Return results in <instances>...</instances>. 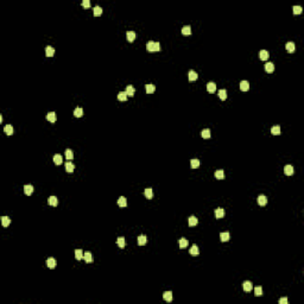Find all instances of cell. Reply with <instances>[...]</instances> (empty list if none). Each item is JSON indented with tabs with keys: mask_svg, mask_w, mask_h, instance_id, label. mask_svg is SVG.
Listing matches in <instances>:
<instances>
[{
	"mask_svg": "<svg viewBox=\"0 0 304 304\" xmlns=\"http://www.w3.org/2000/svg\"><path fill=\"white\" fill-rule=\"evenodd\" d=\"M197 77H198V75H197L196 71L190 70V71L188 73V79H189V81H196Z\"/></svg>",
	"mask_w": 304,
	"mask_h": 304,
	"instance_id": "9",
	"label": "cell"
},
{
	"mask_svg": "<svg viewBox=\"0 0 304 304\" xmlns=\"http://www.w3.org/2000/svg\"><path fill=\"white\" fill-rule=\"evenodd\" d=\"M101 14H102V9L100 6H95V7H94V16H95V17H100Z\"/></svg>",
	"mask_w": 304,
	"mask_h": 304,
	"instance_id": "42",
	"label": "cell"
},
{
	"mask_svg": "<svg viewBox=\"0 0 304 304\" xmlns=\"http://www.w3.org/2000/svg\"><path fill=\"white\" fill-rule=\"evenodd\" d=\"M271 133L273 135H279L280 134V126H273L271 128Z\"/></svg>",
	"mask_w": 304,
	"mask_h": 304,
	"instance_id": "36",
	"label": "cell"
},
{
	"mask_svg": "<svg viewBox=\"0 0 304 304\" xmlns=\"http://www.w3.org/2000/svg\"><path fill=\"white\" fill-rule=\"evenodd\" d=\"M207 90H208L209 93H215L216 85H215L214 82H208V83H207Z\"/></svg>",
	"mask_w": 304,
	"mask_h": 304,
	"instance_id": "8",
	"label": "cell"
},
{
	"mask_svg": "<svg viewBox=\"0 0 304 304\" xmlns=\"http://www.w3.org/2000/svg\"><path fill=\"white\" fill-rule=\"evenodd\" d=\"M118 100H119V101H126V100H127L126 92H120V93L118 94Z\"/></svg>",
	"mask_w": 304,
	"mask_h": 304,
	"instance_id": "34",
	"label": "cell"
},
{
	"mask_svg": "<svg viewBox=\"0 0 304 304\" xmlns=\"http://www.w3.org/2000/svg\"><path fill=\"white\" fill-rule=\"evenodd\" d=\"M146 241H147V239L145 235H139L138 237V245L139 246H144L146 244Z\"/></svg>",
	"mask_w": 304,
	"mask_h": 304,
	"instance_id": "30",
	"label": "cell"
},
{
	"mask_svg": "<svg viewBox=\"0 0 304 304\" xmlns=\"http://www.w3.org/2000/svg\"><path fill=\"white\" fill-rule=\"evenodd\" d=\"M74 115H75L76 118H81V116L83 115V109H82L81 107L75 108V110H74Z\"/></svg>",
	"mask_w": 304,
	"mask_h": 304,
	"instance_id": "29",
	"label": "cell"
},
{
	"mask_svg": "<svg viewBox=\"0 0 304 304\" xmlns=\"http://www.w3.org/2000/svg\"><path fill=\"white\" fill-rule=\"evenodd\" d=\"M223 215H225V210H223L222 208L215 209V216H216V219H222Z\"/></svg>",
	"mask_w": 304,
	"mask_h": 304,
	"instance_id": "15",
	"label": "cell"
},
{
	"mask_svg": "<svg viewBox=\"0 0 304 304\" xmlns=\"http://www.w3.org/2000/svg\"><path fill=\"white\" fill-rule=\"evenodd\" d=\"M265 70H266V73H273L274 71V65H273V63L271 62H267L266 64H265Z\"/></svg>",
	"mask_w": 304,
	"mask_h": 304,
	"instance_id": "17",
	"label": "cell"
},
{
	"mask_svg": "<svg viewBox=\"0 0 304 304\" xmlns=\"http://www.w3.org/2000/svg\"><path fill=\"white\" fill-rule=\"evenodd\" d=\"M24 192H25L26 195H31L32 192H33V186L32 185H30V184H26L25 186H24Z\"/></svg>",
	"mask_w": 304,
	"mask_h": 304,
	"instance_id": "25",
	"label": "cell"
},
{
	"mask_svg": "<svg viewBox=\"0 0 304 304\" xmlns=\"http://www.w3.org/2000/svg\"><path fill=\"white\" fill-rule=\"evenodd\" d=\"M178 245H179V247L182 248V250H184V248H186L188 247V245H189V242H188V240L186 239H179L178 240Z\"/></svg>",
	"mask_w": 304,
	"mask_h": 304,
	"instance_id": "16",
	"label": "cell"
},
{
	"mask_svg": "<svg viewBox=\"0 0 304 304\" xmlns=\"http://www.w3.org/2000/svg\"><path fill=\"white\" fill-rule=\"evenodd\" d=\"M163 298H164V301H166V302H172V292L171 291H165V292L163 293Z\"/></svg>",
	"mask_w": 304,
	"mask_h": 304,
	"instance_id": "10",
	"label": "cell"
},
{
	"mask_svg": "<svg viewBox=\"0 0 304 304\" xmlns=\"http://www.w3.org/2000/svg\"><path fill=\"white\" fill-rule=\"evenodd\" d=\"M215 177H216L217 179H222V178L225 177L223 170H216V171H215Z\"/></svg>",
	"mask_w": 304,
	"mask_h": 304,
	"instance_id": "44",
	"label": "cell"
},
{
	"mask_svg": "<svg viewBox=\"0 0 304 304\" xmlns=\"http://www.w3.org/2000/svg\"><path fill=\"white\" fill-rule=\"evenodd\" d=\"M118 204L121 207V208H125V207L127 206V200H126V197H124V196L119 197V200H118Z\"/></svg>",
	"mask_w": 304,
	"mask_h": 304,
	"instance_id": "18",
	"label": "cell"
},
{
	"mask_svg": "<svg viewBox=\"0 0 304 304\" xmlns=\"http://www.w3.org/2000/svg\"><path fill=\"white\" fill-rule=\"evenodd\" d=\"M266 203H267V197L265 196V195H260V196L258 197V204L264 207V206H266Z\"/></svg>",
	"mask_w": 304,
	"mask_h": 304,
	"instance_id": "2",
	"label": "cell"
},
{
	"mask_svg": "<svg viewBox=\"0 0 304 304\" xmlns=\"http://www.w3.org/2000/svg\"><path fill=\"white\" fill-rule=\"evenodd\" d=\"M63 162V158L61 155H55L54 156V163L56 164V165H61Z\"/></svg>",
	"mask_w": 304,
	"mask_h": 304,
	"instance_id": "27",
	"label": "cell"
},
{
	"mask_svg": "<svg viewBox=\"0 0 304 304\" xmlns=\"http://www.w3.org/2000/svg\"><path fill=\"white\" fill-rule=\"evenodd\" d=\"M45 264H46V266H48L49 268H55L56 267V260H55L54 258H49V259H46Z\"/></svg>",
	"mask_w": 304,
	"mask_h": 304,
	"instance_id": "3",
	"label": "cell"
},
{
	"mask_svg": "<svg viewBox=\"0 0 304 304\" xmlns=\"http://www.w3.org/2000/svg\"><path fill=\"white\" fill-rule=\"evenodd\" d=\"M201 135H202V138H204V139H208V138H210V130H208V128H206V130H203L202 131V133H201Z\"/></svg>",
	"mask_w": 304,
	"mask_h": 304,
	"instance_id": "39",
	"label": "cell"
},
{
	"mask_svg": "<svg viewBox=\"0 0 304 304\" xmlns=\"http://www.w3.org/2000/svg\"><path fill=\"white\" fill-rule=\"evenodd\" d=\"M285 48H286L287 52H295L296 45H295V43H293V42H287L286 45H285Z\"/></svg>",
	"mask_w": 304,
	"mask_h": 304,
	"instance_id": "4",
	"label": "cell"
},
{
	"mask_svg": "<svg viewBox=\"0 0 304 304\" xmlns=\"http://www.w3.org/2000/svg\"><path fill=\"white\" fill-rule=\"evenodd\" d=\"M83 259L86 260V262H92V261H93L92 253H90V252H86V253L83 254Z\"/></svg>",
	"mask_w": 304,
	"mask_h": 304,
	"instance_id": "35",
	"label": "cell"
},
{
	"mask_svg": "<svg viewBox=\"0 0 304 304\" xmlns=\"http://www.w3.org/2000/svg\"><path fill=\"white\" fill-rule=\"evenodd\" d=\"M135 93V88L133 86H127L126 87V94L127 96H133Z\"/></svg>",
	"mask_w": 304,
	"mask_h": 304,
	"instance_id": "21",
	"label": "cell"
},
{
	"mask_svg": "<svg viewBox=\"0 0 304 304\" xmlns=\"http://www.w3.org/2000/svg\"><path fill=\"white\" fill-rule=\"evenodd\" d=\"M182 34H184V36L191 34V27H190V26H184V27L182 29Z\"/></svg>",
	"mask_w": 304,
	"mask_h": 304,
	"instance_id": "37",
	"label": "cell"
},
{
	"mask_svg": "<svg viewBox=\"0 0 304 304\" xmlns=\"http://www.w3.org/2000/svg\"><path fill=\"white\" fill-rule=\"evenodd\" d=\"M45 118H46V120H48V121H50V122H55V121H56V113H55V112L48 113Z\"/></svg>",
	"mask_w": 304,
	"mask_h": 304,
	"instance_id": "11",
	"label": "cell"
},
{
	"mask_svg": "<svg viewBox=\"0 0 304 304\" xmlns=\"http://www.w3.org/2000/svg\"><path fill=\"white\" fill-rule=\"evenodd\" d=\"M144 195H145V197H146V198L151 200L152 197H153V190H152L151 188L145 189V191H144Z\"/></svg>",
	"mask_w": 304,
	"mask_h": 304,
	"instance_id": "23",
	"label": "cell"
},
{
	"mask_svg": "<svg viewBox=\"0 0 304 304\" xmlns=\"http://www.w3.org/2000/svg\"><path fill=\"white\" fill-rule=\"evenodd\" d=\"M48 203L50 204V206H52V207H56L57 204H58V200H57L56 196H50L48 198Z\"/></svg>",
	"mask_w": 304,
	"mask_h": 304,
	"instance_id": "7",
	"label": "cell"
},
{
	"mask_svg": "<svg viewBox=\"0 0 304 304\" xmlns=\"http://www.w3.org/2000/svg\"><path fill=\"white\" fill-rule=\"evenodd\" d=\"M126 37H127V40H128V42H134V39H135V32L134 31H127Z\"/></svg>",
	"mask_w": 304,
	"mask_h": 304,
	"instance_id": "19",
	"label": "cell"
},
{
	"mask_svg": "<svg viewBox=\"0 0 304 304\" xmlns=\"http://www.w3.org/2000/svg\"><path fill=\"white\" fill-rule=\"evenodd\" d=\"M83 252H82V250H76L75 251V258L76 260H81L82 258H83Z\"/></svg>",
	"mask_w": 304,
	"mask_h": 304,
	"instance_id": "38",
	"label": "cell"
},
{
	"mask_svg": "<svg viewBox=\"0 0 304 304\" xmlns=\"http://www.w3.org/2000/svg\"><path fill=\"white\" fill-rule=\"evenodd\" d=\"M240 89H241L242 92H247V90L250 89V83H248V81L240 82Z\"/></svg>",
	"mask_w": 304,
	"mask_h": 304,
	"instance_id": "12",
	"label": "cell"
},
{
	"mask_svg": "<svg viewBox=\"0 0 304 304\" xmlns=\"http://www.w3.org/2000/svg\"><path fill=\"white\" fill-rule=\"evenodd\" d=\"M188 222H189V226H190V227H194V226H196L197 223H198V220L195 216H190L188 220Z\"/></svg>",
	"mask_w": 304,
	"mask_h": 304,
	"instance_id": "28",
	"label": "cell"
},
{
	"mask_svg": "<svg viewBox=\"0 0 304 304\" xmlns=\"http://www.w3.org/2000/svg\"><path fill=\"white\" fill-rule=\"evenodd\" d=\"M279 303L280 304H287V298L286 297H283V298L279 299Z\"/></svg>",
	"mask_w": 304,
	"mask_h": 304,
	"instance_id": "48",
	"label": "cell"
},
{
	"mask_svg": "<svg viewBox=\"0 0 304 304\" xmlns=\"http://www.w3.org/2000/svg\"><path fill=\"white\" fill-rule=\"evenodd\" d=\"M116 244H118L119 248H125V246H126V242H125V239L122 237H119L118 240H116Z\"/></svg>",
	"mask_w": 304,
	"mask_h": 304,
	"instance_id": "26",
	"label": "cell"
},
{
	"mask_svg": "<svg viewBox=\"0 0 304 304\" xmlns=\"http://www.w3.org/2000/svg\"><path fill=\"white\" fill-rule=\"evenodd\" d=\"M220 239H221V241H228V240L231 239V235H229V233L228 232H223V233L220 234Z\"/></svg>",
	"mask_w": 304,
	"mask_h": 304,
	"instance_id": "24",
	"label": "cell"
},
{
	"mask_svg": "<svg viewBox=\"0 0 304 304\" xmlns=\"http://www.w3.org/2000/svg\"><path fill=\"white\" fill-rule=\"evenodd\" d=\"M155 90H156V86H153V85H146V93L147 94L155 93Z\"/></svg>",
	"mask_w": 304,
	"mask_h": 304,
	"instance_id": "43",
	"label": "cell"
},
{
	"mask_svg": "<svg viewBox=\"0 0 304 304\" xmlns=\"http://www.w3.org/2000/svg\"><path fill=\"white\" fill-rule=\"evenodd\" d=\"M259 57H260V59H262V61H266V59L270 57V54H268V51H266V50H261L259 52Z\"/></svg>",
	"mask_w": 304,
	"mask_h": 304,
	"instance_id": "20",
	"label": "cell"
},
{
	"mask_svg": "<svg viewBox=\"0 0 304 304\" xmlns=\"http://www.w3.org/2000/svg\"><path fill=\"white\" fill-rule=\"evenodd\" d=\"M10 223H11V219L9 216L1 217V225H3V227H7V226H10Z\"/></svg>",
	"mask_w": 304,
	"mask_h": 304,
	"instance_id": "22",
	"label": "cell"
},
{
	"mask_svg": "<svg viewBox=\"0 0 304 304\" xmlns=\"http://www.w3.org/2000/svg\"><path fill=\"white\" fill-rule=\"evenodd\" d=\"M74 170H75V165L73 163H70V162H67L65 163V171L71 174V172H74Z\"/></svg>",
	"mask_w": 304,
	"mask_h": 304,
	"instance_id": "14",
	"label": "cell"
},
{
	"mask_svg": "<svg viewBox=\"0 0 304 304\" xmlns=\"http://www.w3.org/2000/svg\"><path fill=\"white\" fill-rule=\"evenodd\" d=\"M189 253L191 254V255H197V254L200 253V251H198V247H197L196 245H192L191 248H190V251H189Z\"/></svg>",
	"mask_w": 304,
	"mask_h": 304,
	"instance_id": "32",
	"label": "cell"
},
{
	"mask_svg": "<svg viewBox=\"0 0 304 304\" xmlns=\"http://www.w3.org/2000/svg\"><path fill=\"white\" fill-rule=\"evenodd\" d=\"M146 49L147 51H150V52H153V51H161V44L158 42H149L146 44Z\"/></svg>",
	"mask_w": 304,
	"mask_h": 304,
	"instance_id": "1",
	"label": "cell"
},
{
	"mask_svg": "<svg viewBox=\"0 0 304 304\" xmlns=\"http://www.w3.org/2000/svg\"><path fill=\"white\" fill-rule=\"evenodd\" d=\"M242 287H244V290L246 291V292H250L252 289H253V285H252V283L251 282H244V284H242Z\"/></svg>",
	"mask_w": 304,
	"mask_h": 304,
	"instance_id": "13",
	"label": "cell"
},
{
	"mask_svg": "<svg viewBox=\"0 0 304 304\" xmlns=\"http://www.w3.org/2000/svg\"><path fill=\"white\" fill-rule=\"evenodd\" d=\"M293 166L292 165H285L284 166V174L286 175V176H291V175H293Z\"/></svg>",
	"mask_w": 304,
	"mask_h": 304,
	"instance_id": "6",
	"label": "cell"
},
{
	"mask_svg": "<svg viewBox=\"0 0 304 304\" xmlns=\"http://www.w3.org/2000/svg\"><path fill=\"white\" fill-rule=\"evenodd\" d=\"M219 98L221 99V100H226V99H227V92H226V89L219 90Z\"/></svg>",
	"mask_w": 304,
	"mask_h": 304,
	"instance_id": "40",
	"label": "cell"
},
{
	"mask_svg": "<svg viewBox=\"0 0 304 304\" xmlns=\"http://www.w3.org/2000/svg\"><path fill=\"white\" fill-rule=\"evenodd\" d=\"M4 131H5V133L7 135H12V134H13V127H12L11 125H6V126L4 127Z\"/></svg>",
	"mask_w": 304,
	"mask_h": 304,
	"instance_id": "31",
	"label": "cell"
},
{
	"mask_svg": "<svg viewBox=\"0 0 304 304\" xmlns=\"http://www.w3.org/2000/svg\"><path fill=\"white\" fill-rule=\"evenodd\" d=\"M190 164H191L192 169H196V168H198V166L201 165V162L198 161V159H191V161H190Z\"/></svg>",
	"mask_w": 304,
	"mask_h": 304,
	"instance_id": "41",
	"label": "cell"
},
{
	"mask_svg": "<svg viewBox=\"0 0 304 304\" xmlns=\"http://www.w3.org/2000/svg\"><path fill=\"white\" fill-rule=\"evenodd\" d=\"M82 6H83L85 9H88V7H90V1H89V0H83V1H82Z\"/></svg>",
	"mask_w": 304,
	"mask_h": 304,
	"instance_id": "47",
	"label": "cell"
},
{
	"mask_svg": "<svg viewBox=\"0 0 304 304\" xmlns=\"http://www.w3.org/2000/svg\"><path fill=\"white\" fill-rule=\"evenodd\" d=\"M254 295L257 296V297H260V296L262 295V289L260 286H258V287H255L254 289Z\"/></svg>",
	"mask_w": 304,
	"mask_h": 304,
	"instance_id": "46",
	"label": "cell"
},
{
	"mask_svg": "<svg viewBox=\"0 0 304 304\" xmlns=\"http://www.w3.org/2000/svg\"><path fill=\"white\" fill-rule=\"evenodd\" d=\"M64 155H65V158H67V159H69V161H71V159L74 158V153H73V151H71L70 149H67V150H65Z\"/></svg>",
	"mask_w": 304,
	"mask_h": 304,
	"instance_id": "33",
	"label": "cell"
},
{
	"mask_svg": "<svg viewBox=\"0 0 304 304\" xmlns=\"http://www.w3.org/2000/svg\"><path fill=\"white\" fill-rule=\"evenodd\" d=\"M292 10H293V14H301L302 11H303L301 6H293Z\"/></svg>",
	"mask_w": 304,
	"mask_h": 304,
	"instance_id": "45",
	"label": "cell"
},
{
	"mask_svg": "<svg viewBox=\"0 0 304 304\" xmlns=\"http://www.w3.org/2000/svg\"><path fill=\"white\" fill-rule=\"evenodd\" d=\"M55 54V50L52 46H50V45H48L46 48H45V56L46 57H52Z\"/></svg>",
	"mask_w": 304,
	"mask_h": 304,
	"instance_id": "5",
	"label": "cell"
}]
</instances>
